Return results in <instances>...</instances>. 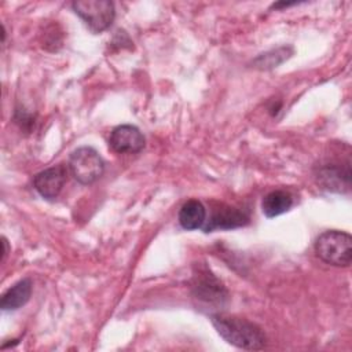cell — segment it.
Here are the masks:
<instances>
[{
  "instance_id": "cell-1",
  "label": "cell",
  "mask_w": 352,
  "mask_h": 352,
  "mask_svg": "<svg viewBox=\"0 0 352 352\" xmlns=\"http://www.w3.org/2000/svg\"><path fill=\"white\" fill-rule=\"evenodd\" d=\"M212 324L217 333L228 342L242 349L256 351L264 348L267 338L263 330L245 319L235 316H226L221 314L210 315Z\"/></svg>"
},
{
  "instance_id": "cell-2",
  "label": "cell",
  "mask_w": 352,
  "mask_h": 352,
  "mask_svg": "<svg viewBox=\"0 0 352 352\" xmlns=\"http://www.w3.org/2000/svg\"><path fill=\"white\" fill-rule=\"evenodd\" d=\"M315 252L322 261L330 265L348 267L352 261V238L344 231H324L315 242Z\"/></svg>"
},
{
  "instance_id": "cell-3",
  "label": "cell",
  "mask_w": 352,
  "mask_h": 352,
  "mask_svg": "<svg viewBox=\"0 0 352 352\" xmlns=\"http://www.w3.org/2000/svg\"><path fill=\"white\" fill-rule=\"evenodd\" d=\"M69 170L73 177L81 184L95 183L104 170V162L99 153L88 146L78 147L70 154Z\"/></svg>"
},
{
  "instance_id": "cell-4",
  "label": "cell",
  "mask_w": 352,
  "mask_h": 352,
  "mask_svg": "<svg viewBox=\"0 0 352 352\" xmlns=\"http://www.w3.org/2000/svg\"><path fill=\"white\" fill-rule=\"evenodd\" d=\"M74 12L94 33L106 30L114 21V4L109 0H80L72 4Z\"/></svg>"
},
{
  "instance_id": "cell-5",
  "label": "cell",
  "mask_w": 352,
  "mask_h": 352,
  "mask_svg": "<svg viewBox=\"0 0 352 352\" xmlns=\"http://www.w3.org/2000/svg\"><path fill=\"white\" fill-rule=\"evenodd\" d=\"M109 144L118 154H133L143 150L144 136L138 126L124 124L111 131Z\"/></svg>"
},
{
  "instance_id": "cell-6",
  "label": "cell",
  "mask_w": 352,
  "mask_h": 352,
  "mask_svg": "<svg viewBox=\"0 0 352 352\" xmlns=\"http://www.w3.org/2000/svg\"><path fill=\"white\" fill-rule=\"evenodd\" d=\"M67 169L69 166L59 164L37 173L33 180L36 191L45 199H55L67 179Z\"/></svg>"
},
{
  "instance_id": "cell-7",
  "label": "cell",
  "mask_w": 352,
  "mask_h": 352,
  "mask_svg": "<svg viewBox=\"0 0 352 352\" xmlns=\"http://www.w3.org/2000/svg\"><path fill=\"white\" fill-rule=\"evenodd\" d=\"M249 223V216L243 210L238 208H232L228 205L220 204L219 208L212 210L209 221L204 226L205 232H210L214 230H232Z\"/></svg>"
},
{
  "instance_id": "cell-8",
  "label": "cell",
  "mask_w": 352,
  "mask_h": 352,
  "mask_svg": "<svg viewBox=\"0 0 352 352\" xmlns=\"http://www.w3.org/2000/svg\"><path fill=\"white\" fill-rule=\"evenodd\" d=\"M192 290L197 298L209 304H223V301L227 298V290L209 271L199 272L194 276Z\"/></svg>"
},
{
  "instance_id": "cell-9",
  "label": "cell",
  "mask_w": 352,
  "mask_h": 352,
  "mask_svg": "<svg viewBox=\"0 0 352 352\" xmlns=\"http://www.w3.org/2000/svg\"><path fill=\"white\" fill-rule=\"evenodd\" d=\"M30 294H32V280L29 278H23L3 293L0 298V307L4 311L18 309L29 301Z\"/></svg>"
},
{
  "instance_id": "cell-10",
  "label": "cell",
  "mask_w": 352,
  "mask_h": 352,
  "mask_svg": "<svg viewBox=\"0 0 352 352\" xmlns=\"http://www.w3.org/2000/svg\"><path fill=\"white\" fill-rule=\"evenodd\" d=\"M206 210L198 199L187 201L179 210V223L184 230H197L204 227Z\"/></svg>"
},
{
  "instance_id": "cell-11",
  "label": "cell",
  "mask_w": 352,
  "mask_h": 352,
  "mask_svg": "<svg viewBox=\"0 0 352 352\" xmlns=\"http://www.w3.org/2000/svg\"><path fill=\"white\" fill-rule=\"evenodd\" d=\"M293 205L292 195L285 190H274L263 198V213L267 217H275L287 212Z\"/></svg>"
},
{
  "instance_id": "cell-12",
  "label": "cell",
  "mask_w": 352,
  "mask_h": 352,
  "mask_svg": "<svg viewBox=\"0 0 352 352\" xmlns=\"http://www.w3.org/2000/svg\"><path fill=\"white\" fill-rule=\"evenodd\" d=\"M349 179H351V172L337 168V166H326L319 172V180L322 184L331 190V191H338L341 192V187H349Z\"/></svg>"
},
{
  "instance_id": "cell-13",
  "label": "cell",
  "mask_w": 352,
  "mask_h": 352,
  "mask_svg": "<svg viewBox=\"0 0 352 352\" xmlns=\"http://www.w3.org/2000/svg\"><path fill=\"white\" fill-rule=\"evenodd\" d=\"M292 54V48L289 47H282L270 52H265L260 55L256 60L254 65L260 69H270V67H276L279 63H282L285 59H287Z\"/></svg>"
},
{
  "instance_id": "cell-14",
  "label": "cell",
  "mask_w": 352,
  "mask_h": 352,
  "mask_svg": "<svg viewBox=\"0 0 352 352\" xmlns=\"http://www.w3.org/2000/svg\"><path fill=\"white\" fill-rule=\"evenodd\" d=\"M3 246H4V252H3V260H4L7 253H8V246H7V239L6 238H3Z\"/></svg>"
}]
</instances>
